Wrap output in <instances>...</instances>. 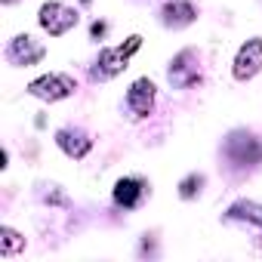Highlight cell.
<instances>
[{"instance_id":"cell-1","label":"cell","mask_w":262,"mask_h":262,"mask_svg":"<svg viewBox=\"0 0 262 262\" xmlns=\"http://www.w3.org/2000/svg\"><path fill=\"white\" fill-rule=\"evenodd\" d=\"M139 47H142V37L133 34V37H126V43H120V47H108V50H102L99 59H96V68H93V77H96V80H108V77L120 74V71L126 68L129 56H133Z\"/></svg>"},{"instance_id":"cell-2","label":"cell","mask_w":262,"mask_h":262,"mask_svg":"<svg viewBox=\"0 0 262 262\" xmlns=\"http://www.w3.org/2000/svg\"><path fill=\"white\" fill-rule=\"evenodd\" d=\"M37 22H40V28H43L50 37H62L65 31H71V28L77 25V13H74L71 7H65V4H56V0H50V4L40 7Z\"/></svg>"},{"instance_id":"cell-3","label":"cell","mask_w":262,"mask_h":262,"mask_svg":"<svg viewBox=\"0 0 262 262\" xmlns=\"http://www.w3.org/2000/svg\"><path fill=\"white\" fill-rule=\"evenodd\" d=\"M170 86L176 90H191L201 83V62H198V53L194 50H182L173 62H170Z\"/></svg>"},{"instance_id":"cell-4","label":"cell","mask_w":262,"mask_h":262,"mask_svg":"<svg viewBox=\"0 0 262 262\" xmlns=\"http://www.w3.org/2000/svg\"><path fill=\"white\" fill-rule=\"evenodd\" d=\"M74 90H77V83H74L71 74H43V77H37V80L28 83V93L37 96V99H43V102L68 99Z\"/></svg>"},{"instance_id":"cell-5","label":"cell","mask_w":262,"mask_h":262,"mask_svg":"<svg viewBox=\"0 0 262 262\" xmlns=\"http://www.w3.org/2000/svg\"><path fill=\"white\" fill-rule=\"evenodd\" d=\"M225 155L231 164H241V167H253L262 161V142L250 133H231L228 142H225Z\"/></svg>"},{"instance_id":"cell-6","label":"cell","mask_w":262,"mask_h":262,"mask_svg":"<svg viewBox=\"0 0 262 262\" xmlns=\"http://www.w3.org/2000/svg\"><path fill=\"white\" fill-rule=\"evenodd\" d=\"M259 71H262V37H253V40H247V43L237 50L231 74H234L237 80H250V77H256Z\"/></svg>"},{"instance_id":"cell-7","label":"cell","mask_w":262,"mask_h":262,"mask_svg":"<svg viewBox=\"0 0 262 262\" xmlns=\"http://www.w3.org/2000/svg\"><path fill=\"white\" fill-rule=\"evenodd\" d=\"M43 43H37L31 34H19V37H13L10 40V47H7V59L13 62V65H37L40 59H43Z\"/></svg>"},{"instance_id":"cell-8","label":"cell","mask_w":262,"mask_h":262,"mask_svg":"<svg viewBox=\"0 0 262 262\" xmlns=\"http://www.w3.org/2000/svg\"><path fill=\"white\" fill-rule=\"evenodd\" d=\"M126 105L133 111V117H148L155 108V83L148 77H139L126 93Z\"/></svg>"},{"instance_id":"cell-9","label":"cell","mask_w":262,"mask_h":262,"mask_svg":"<svg viewBox=\"0 0 262 262\" xmlns=\"http://www.w3.org/2000/svg\"><path fill=\"white\" fill-rule=\"evenodd\" d=\"M194 19H198V10H194L191 0H170V4H164V10H161V22L167 28H185Z\"/></svg>"},{"instance_id":"cell-10","label":"cell","mask_w":262,"mask_h":262,"mask_svg":"<svg viewBox=\"0 0 262 262\" xmlns=\"http://www.w3.org/2000/svg\"><path fill=\"white\" fill-rule=\"evenodd\" d=\"M56 145H59L68 158L80 161V158H86V155H90L93 139H90L86 133H80V129H59V133H56Z\"/></svg>"},{"instance_id":"cell-11","label":"cell","mask_w":262,"mask_h":262,"mask_svg":"<svg viewBox=\"0 0 262 262\" xmlns=\"http://www.w3.org/2000/svg\"><path fill=\"white\" fill-rule=\"evenodd\" d=\"M145 198V182L142 179H133V176H123L114 182V201L126 210H133L139 201Z\"/></svg>"},{"instance_id":"cell-12","label":"cell","mask_w":262,"mask_h":262,"mask_svg":"<svg viewBox=\"0 0 262 262\" xmlns=\"http://www.w3.org/2000/svg\"><path fill=\"white\" fill-rule=\"evenodd\" d=\"M225 219L228 222H250V225L262 228V204H256V201H237V204L228 207Z\"/></svg>"},{"instance_id":"cell-13","label":"cell","mask_w":262,"mask_h":262,"mask_svg":"<svg viewBox=\"0 0 262 262\" xmlns=\"http://www.w3.org/2000/svg\"><path fill=\"white\" fill-rule=\"evenodd\" d=\"M19 250H25V237L19 234V231H13V228H0V256H13V253H19Z\"/></svg>"},{"instance_id":"cell-14","label":"cell","mask_w":262,"mask_h":262,"mask_svg":"<svg viewBox=\"0 0 262 262\" xmlns=\"http://www.w3.org/2000/svg\"><path fill=\"white\" fill-rule=\"evenodd\" d=\"M201 188H204V176H201V173H191V176H185V179L179 182V198L191 201V198L201 194Z\"/></svg>"},{"instance_id":"cell-15","label":"cell","mask_w":262,"mask_h":262,"mask_svg":"<svg viewBox=\"0 0 262 262\" xmlns=\"http://www.w3.org/2000/svg\"><path fill=\"white\" fill-rule=\"evenodd\" d=\"M43 198H47L50 204H59V207H65V204H68V198H65L62 191H56V185H50V191H47Z\"/></svg>"},{"instance_id":"cell-16","label":"cell","mask_w":262,"mask_h":262,"mask_svg":"<svg viewBox=\"0 0 262 262\" xmlns=\"http://www.w3.org/2000/svg\"><path fill=\"white\" fill-rule=\"evenodd\" d=\"M90 34H93V37H102V34H105V22H93Z\"/></svg>"},{"instance_id":"cell-17","label":"cell","mask_w":262,"mask_h":262,"mask_svg":"<svg viewBox=\"0 0 262 262\" xmlns=\"http://www.w3.org/2000/svg\"><path fill=\"white\" fill-rule=\"evenodd\" d=\"M4 4H16V0H4Z\"/></svg>"},{"instance_id":"cell-18","label":"cell","mask_w":262,"mask_h":262,"mask_svg":"<svg viewBox=\"0 0 262 262\" xmlns=\"http://www.w3.org/2000/svg\"><path fill=\"white\" fill-rule=\"evenodd\" d=\"M83 4H90V0H83Z\"/></svg>"}]
</instances>
